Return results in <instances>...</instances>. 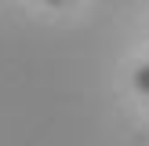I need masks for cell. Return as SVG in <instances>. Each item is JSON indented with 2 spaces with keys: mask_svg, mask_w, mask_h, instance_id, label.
<instances>
[{
  "mask_svg": "<svg viewBox=\"0 0 149 146\" xmlns=\"http://www.w3.org/2000/svg\"><path fill=\"white\" fill-rule=\"evenodd\" d=\"M135 88L149 95V62H146V66H138V73H135Z\"/></svg>",
  "mask_w": 149,
  "mask_h": 146,
  "instance_id": "cell-1",
  "label": "cell"
},
{
  "mask_svg": "<svg viewBox=\"0 0 149 146\" xmlns=\"http://www.w3.org/2000/svg\"><path fill=\"white\" fill-rule=\"evenodd\" d=\"M47 4H55V7H58V4H65V0H47Z\"/></svg>",
  "mask_w": 149,
  "mask_h": 146,
  "instance_id": "cell-2",
  "label": "cell"
}]
</instances>
